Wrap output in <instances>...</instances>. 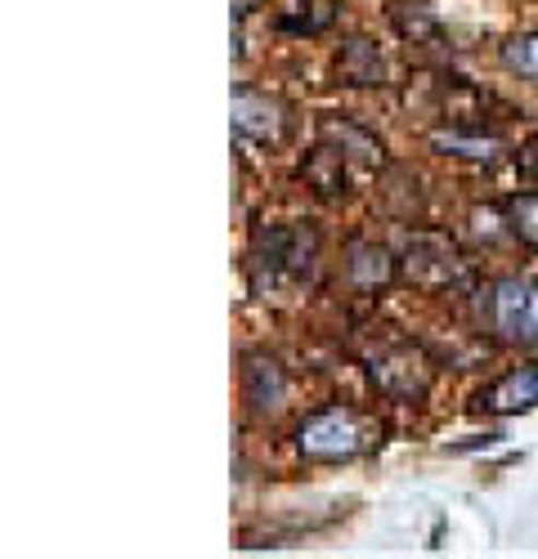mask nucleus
Segmentation results:
<instances>
[{"mask_svg": "<svg viewBox=\"0 0 538 559\" xmlns=\"http://www.w3.org/2000/svg\"><path fill=\"white\" fill-rule=\"evenodd\" d=\"M292 443L305 461H354L382 443V421L359 407H324L296 426Z\"/></svg>", "mask_w": 538, "mask_h": 559, "instance_id": "1", "label": "nucleus"}, {"mask_svg": "<svg viewBox=\"0 0 538 559\" xmlns=\"http://www.w3.org/2000/svg\"><path fill=\"white\" fill-rule=\"evenodd\" d=\"M314 260H319V238L309 228H260L252 255H247V273H252V287L269 292L279 287V277H309Z\"/></svg>", "mask_w": 538, "mask_h": 559, "instance_id": "2", "label": "nucleus"}, {"mask_svg": "<svg viewBox=\"0 0 538 559\" xmlns=\"http://www.w3.org/2000/svg\"><path fill=\"white\" fill-rule=\"evenodd\" d=\"M480 322L489 336L516 349H538V283L529 277H503L493 283L489 296L480 300Z\"/></svg>", "mask_w": 538, "mask_h": 559, "instance_id": "3", "label": "nucleus"}, {"mask_svg": "<svg viewBox=\"0 0 538 559\" xmlns=\"http://www.w3.org/2000/svg\"><path fill=\"white\" fill-rule=\"evenodd\" d=\"M399 277L422 287V292H448V287L467 283L471 264L463 260V251L448 242L444 233H413L399 251Z\"/></svg>", "mask_w": 538, "mask_h": 559, "instance_id": "4", "label": "nucleus"}, {"mask_svg": "<svg viewBox=\"0 0 538 559\" xmlns=\"http://www.w3.org/2000/svg\"><path fill=\"white\" fill-rule=\"evenodd\" d=\"M369 377L390 399H422L431 390V362L409 341H382L369 354Z\"/></svg>", "mask_w": 538, "mask_h": 559, "instance_id": "5", "label": "nucleus"}, {"mask_svg": "<svg viewBox=\"0 0 538 559\" xmlns=\"http://www.w3.org/2000/svg\"><path fill=\"white\" fill-rule=\"evenodd\" d=\"M234 130H238V139H252V144H279L288 134L283 99L265 95V90H252V85H238L234 90Z\"/></svg>", "mask_w": 538, "mask_h": 559, "instance_id": "6", "label": "nucleus"}, {"mask_svg": "<svg viewBox=\"0 0 538 559\" xmlns=\"http://www.w3.org/2000/svg\"><path fill=\"white\" fill-rule=\"evenodd\" d=\"M471 407L484 416H516V412L538 407V362H521V367L503 371L499 381H489L471 399Z\"/></svg>", "mask_w": 538, "mask_h": 559, "instance_id": "7", "label": "nucleus"}, {"mask_svg": "<svg viewBox=\"0 0 538 559\" xmlns=\"http://www.w3.org/2000/svg\"><path fill=\"white\" fill-rule=\"evenodd\" d=\"M341 273H346V283H350L354 292L377 296V292H386L395 277H399V255H395L390 247H382V242L354 238V242L346 247V264H341Z\"/></svg>", "mask_w": 538, "mask_h": 559, "instance_id": "8", "label": "nucleus"}, {"mask_svg": "<svg viewBox=\"0 0 538 559\" xmlns=\"http://www.w3.org/2000/svg\"><path fill=\"white\" fill-rule=\"evenodd\" d=\"M238 381H243V403L256 416H274L288 403V371L269 354H247Z\"/></svg>", "mask_w": 538, "mask_h": 559, "instance_id": "9", "label": "nucleus"}, {"mask_svg": "<svg viewBox=\"0 0 538 559\" xmlns=\"http://www.w3.org/2000/svg\"><path fill=\"white\" fill-rule=\"evenodd\" d=\"M319 139L324 144H332L354 175H377L382 170V144H377V134H369L364 126H354V121H341V117H324L319 121Z\"/></svg>", "mask_w": 538, "mask_h": 559, "instance_id": "10", "label": "nucleus"}, {"mask_svg": "<svg viewBox=\"0 0 538 559\" xmlns=\"http://www.w3.org/2000/svg\"><path fill=\"white\" fill-rule=\"evenodd\" d=\"M301 179L309 183L319 198H328V202H337V198H346L350 193V183H354V170H350V162L332 148V144H314L309 153H305V162H301Z\"/></svg>", "mask_w": 538, "mask_h": 559, "instance_id": "11", "label": "nucleus"}, {"mask_svg": "<svg viewBox=\"0 0 538 559\" xmlns=\"http://www.w3.org/2000/svg\"><path fill=\"white\" fill-rule=\"evenodd\" d=\"M431 148L463 157V162H499L503 157V139L484 130V126H448V130H431Z\"/></svg>", "mask_w": 538, "mask_h": 559, "instance_id": "12", "label": "nucleus"}, {"mask_svg": "<svg viewBox=\"0 0 538 559\" xmlns=\"http://www.w3.org/2000/svg\"><path fill=\"white\" fill-rule=\"evenodd\" d=\"M337 81L341 85H386V63L377 55V45L364 36L346 40L337 55Z\"/></svg>", "mask_w": 538, "mask_h": 559, "instance_id": "13", "label": "nucleus"}, {"mask_svg": "<svg viewBox=\"0 0 538 559\" xmlns=\"http://www.w3.org/2000/svg\"><path fill=\"white\" fill-rule=\"evenodd\" d=\"M503 211H507V224H512V238L538 251V189L512 193V198L503 202Z\"/></svg>", "mask_w": 538, "mask_h": 559, "instance_id": "14", "label": "nucleus"}, {"mask_svg": "<svg viewBox=\"0 0 538 559\" xmlns=\"http://www.w3.org/2000/svg\"><path fill=\"white\" fill-rule=\"evenodd\" d=\"M503 68L516 72L521 81H534L538 85V32H521L503 45Z\"/></svg>", "mask_w": 538, "mask_h": 559, "instance_id": "15", "label": "nucleus"}, {"mask_svg": "<svg viewBox=\"0 0 538 559\" xmlns=\"http://www.w3.org/2000/svg\"><path fill=\"white\" fill-rule=\"evenodd\" d=\"M516 170H521L529 183H538V134H529L525 148L516 153Z\"/></svg>", "mask_w": 538, "mask_h": 559, "instance_id": "16", "label": "nucleus"}]
</instances>
